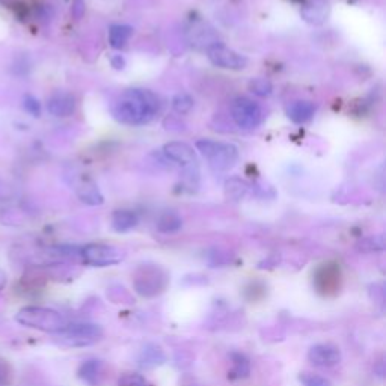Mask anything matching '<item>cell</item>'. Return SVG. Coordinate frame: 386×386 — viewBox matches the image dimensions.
<instances>
[{
  "label": "cell",
  "instance_id": "cell-1",
  "mask_svg": "<svg viewBox=\"0 0 386 386\" xmlns=\"http://www.w3.org/2000/svg\"><path fill=\"white\" fill-rule=\"evenodd\" d=\"M159 112V98L148 89H127L116 98L112 114L125 125L148 124Z\"/></svg>",
  "mask_w": 386,
  "mask_h": 386
},
{
  "label": "cell",
  "instance_id": "cell-2",
  "mask_svg": "<svg viewBox=\"0 0 386 386\" xmlns=\"http://www.w3.org/2000/svg\"><path fill=\"white\" fill-rule=\"evenodd\" d=\"M15 321L25 328L49 334H56L68 325L61 312L45 306H25L15 314Z\"/></svg>",
  "mask_w": 386,
  "mask_h": 386
},
{
  "label": "cell",
  "instance_id": "cell-3",
  "mask_svg": "<svg viewBox=\"0 0 386 386\" xmlns=\"http://www.w3.org/2000/svg\"><path fill=\"white\" fill-rule=\"evenodd\" d=\"M105 330L96 323H73L54 334V341L69 349L89 347L103 338Z\"/></svg>",
  "mask_w": 386,
  "mask_h": 386
},
{
  "label": "cell",
  "instance_id": "cell-4",
  "mask_svg": "<svg viewBox=\"0 0 386 386\" xmlns=\"http://www.w3.org/2000/svg\"><path fill=\"white\" fill-rule=\"evenodd\" d=\"M196 148L206 157L210 167L219 172L230 171L239 160L237 147L233 144H226V142L201 139L196 142Z\"/></svg>",
  "mask_w": 386,
  "mask_h": 386
},
{
  "label": "cell",
  "instance_id": "cell-5",
  "mask_svg": "<svg viewBox=\"0 0 386 386\" xmlns=\"http://www.w3.org/2000/svg\"><path fill=\"white\" fill-rule=\"evenodd\" d=\"M135 290L142 297H154L160 294L168 286V277L156 266H144L136 272Z\"/></svg>",
  "mask_w": 386,
  "mask_h": 386
},
{
  "label": "cell",
  "instance_id": "cell-6",
  "mask_svg": "<svg viewBox=\"0 0 386 386\" xmlns=\"http://www.w3.org/2000/svg\"><path fill=\"white\" fill-rule=\"evenodd\" d=\"M78 255L82 257L83 261L92 267H109L121 263L124 259V252L112 245H105V243H89L81 248Z\"/></svg>",
  "mask_w": 386,
  "mask_h": 386
},
{
  "label": "cell",
  "instance_id": "cell-7",
  "mask_svg": "<svg viewBox=\"0 0 386 386\" xmlns=\"http://www.w3.org/2000/svg\"><path fill=\"white\" fill-rule=\"evenodd\" d=\"M231 116L234 122L243 130L257 129L263 122V109L254 100L246 97H239L231 105Z\"/></svg>",
  "mask_w": 386,
  "mask_h": 386
},
{
  "label": "cell",
  "instance_id": "cell-8",
  "mask_svg": "<svg viewBox=\"0 0 386 386\" xmlns=\"http://www.w3.org/2000/svg\"><path fill=\"white\" fill-rule=\"evenodd\" d=\"M207 58L213 65L222 69H233V71H240L246 68L248 59L243 56L239 52L233 50L231 47L225 44H211L207 49Z\"/></svg>",
  "mask_w": 386,
  "mask_h": 386
},
{
  "label": "cell",
  "instance_id": "cell-9",
  "mask_svg": "<svg viewBox=\"0 0 386 386\" xmlns=\"http://www.w3.org/2000/svg\"><path fill=\"white\" fill-rule=\"evenodd\" d=\"M163 154L167 156L171 162L180 164L181 168L189 171L198 169V157H196L193 148L187 145L186 142H168V144L163 147Z\"/></svg>",
  "mask_w": 386,
  "mask_h": 386
},
{
  "label": "cell",
  "instance_id": "cell-10",
  "mask_svg": "<svg viewBox=\"0 0 386 386\" xmlns=\"http://www.w3.org/2000/svg\"><path fill=\"white\" fill-rule=\"evenodd\" d=\"M341 272L336 264H323L316 273V287L323 296L335 294L340 290Z\"/></svg>",
  "mask_w": 386,
  "mask_h": 386
},
{
  "label": "cell",
  "instance_id": "cell-11",
  "mask_svg": "<svg viewBox=\"0 0 386 386\" xmlns=\"http://www.w3.org/2000/svg\"><path fill=\"white\" fill-rule=\"evenodd\" d=\"M308 361L316 367H334L341 361V350L334 344H316L308 350Z\"/></svg>",
  "mask_w": 386,
  "mask_h": 386
},
{
  "label": "cell",
  "instance_id": "cell-12",
  "mask_svg": "<svg viewBox=\"0 0 386 386\" xmlns=\"http://www.w3.org/2000/svg\"><path fill=\"white\" fill-rule=\"evenodd\" d=\"M77 376L88 386H103L106 382V365L100 359L83 361L77 369Z\"/></svg>",
  "mask_w": 386,
  "mask_h": 386
},
{
  "label": "cell",
  "instance_id": "cell-13",
  "mask_svg": "<svg viewBox=\"0 0 386 386\" xmlns=\"http://www.w3.org/2000/svg\"><path fill=\"white\" fill-rule=\"evenodd\" d=\"M47 110L53 116H69L76 110V98L69 92H54L47 101Z\"/></svg>",
  "mask_w": 386,
  "mask_h": 386
},
{
  "label": "cell",
  "instance_id": "cell-14",
  "mask_svg": "<svg viewBox=\"0 0 386 386\" xmlns=\"http://www.w3.org/2000/svg\"><path fill=\"white\" fill-rule=\"evenodd\" d=\"M167 362V354L162 350L160 345L157 344H147L144 349L140 350L138 356V364L142 368H156L163 365Z\"/></svg>",
  "mask_w": 386,
  "mask_h": 386
},
{
  "label": "cell",
  "instance_id": "cell-15",
  "mask_svg": "<svg viewBox=\"0 0 386 386\" xmlns=\"http://www.w3.org/2000/svg\"><path fill=\"white\" fill-rule=\"evenodd\" d=\"M314 114H316V106H314L311 101L297 100L293 101V103H290L287 107V116L296 124L308 122L314 116Z\"/></svg>",
  "mask_w": 386,
  "mask_h": 386
},
{
  "label": "cell",
  "instance_id": "cell-16",
  "mask_svg": "<svg viewBox=\"0 0 386 386\" xmlns=\"http://www.w3.org/2000/svg\"><path fill=\"white\" fill-rule=\"evenodd\" d=\"M230 359H231V368L230 372H228V379L231 382L248 379L250 374V362L246 354H243L240 352H233L230 354Z\"/></svg>",
  "mask_w": 386,
  "mask_h": 386
},
{
  "label": "cell",
  "instance_id": "cell-17",
  "mask_svg": "<svg viewBox=\"0 0 386 386\" xmlns=\"http://www.w3.org/2000/svg\"><path fill=\"white\" fill-rule=\"evenodd\" d=\"M329 6L323 0H312L311 3L305 5L302 10V17L311 25H321L328 19Z\"/></svg>",
  "mask_w": 386,
  "mask_h": 386
},
{
  "label": "cell",
  "instance_id": "cell-18",
  "mask_svg": "<svg viewBox=\"0 0 386 386\" xmlns=\"http://www.w3.org/2000/svg\"><path fill=\"white\" fill-rule=\"evenodd\" d=\"M139 224V217L131 210H116L112 215V228L116 233H129Z\"/></svg>",
  "mask_w": 386,
  "mask_h": 386
},
{
  "label": "cell",
  "instance_id": "cell-19",
  "mask_svg": "<svg viewBox=\"0 0 386 386\" xmlns=\"http://www.w3.org/2000/svg\"><path fill=\"white\" fill-rule=\"evenodd\" d=\"M157 231H160L163 234H174L181 230L183 226V220L174 211H164L159 216L156 222Z\"/></svg>",
  "mask_w": 386,
  "mask_h": 386
},
{
  "label": "cell",
  "instance_id": "cell-20",
  "mask_svg": "<svg viewBox=\"0 0 386 386\" xmlns=\"http://www.w3.org/2000/svg\"><path fill=\"white\" fill-rule=\"evenodd\" d=\"M77 195L82 202L88 204V206H100L103 204V195L100 193L98 187L92 183V181H85V183L77 189Z\"/></svg>",
  "mask_w": 386,
  "mask_h": 386
},
{
  "label": "cell",
  "instance_id": "cell-21",
  "mask_svg": "<svg viewBox=\"0 0 386 386\" xmlns=\"http://www.w3.org/2000/svg\"><path fill=\"white\" fill-rule=\"evenodd\" d=\"M133 28L129 25H114L109 30V43L114 49H122L129 43Z\"/></svg>",
  "mask_w": 386,
  "mask_h": 386
},
{
  "label": "cell",
  "instance_id": "cell-22",
  "mask_svg": "<svg viewBox=\"0 0 386 386\" xmlns=\"http://www.w3.org/2000/svg\"><path fill=\"white\" fill-rule=\"evenodd\" d=\"M225 192H226L228 198L240 200L248 192V186H246L245 181H242L239 178H231V180L226 181Z\"/></svg>",
  "mask_w": 386,
  "mask_h": 386
},
{
  "label": "cell",
  "instance_id": "cell-23",
  "mask_svg": "<svg viewBox=\"0 0 386 386\" xmlns=\"http://www.w3.org/2000/svg\"><path fill=\"white\" fill-rule=\"evenodd\" d=\"M297 379L302 386H332V383H330V380L326 379V377L311 372L301 373Z\"/></svg>",
  "mask_w": 386,
  "mask_h": 386
},
{
  "label": "cell",
  "instance_id": "cell-24",
  "mask_svg": "<svg viewBox=\"0 0 386 386\" xmlns=\"http://www.w3.org/2000/svg\"><path fill=\"white\" fill-rule=\"evenodd\" d=\"M249 89L254 92L255 96L267 97L272 94L273 86L269 81H266V78H254V81L249 83Z\"/></svg>",
  "mask_w": 386,
  "mask_h": 386
},
{
  "label": "cell",
  "instance_id": "cell-25",
  "mask_svg": "<svg viewBox=\"0 0 386 386\" xmlns=\"http://www.w3.org/2000/svg\"><path fill=\"white\" fill-rule=\"evenodd\" d=\"M118 386H154L149 383L144 376L136 373H125L118 380Z\"/></svg>",
  "mask_w": 386,
  "mask_h": 386
},
{
  "label": "cell",
  "instance_id": "cell-26",
  "mask_svg": "<svg viewBox=\"0 0 386 386\" xmlns=\"http://www.w3.org/2000/svg\"><path fill=\"white\" fill-rule=\"evenodd\" d=\"M172 107H174L175 112L178 114H187L191 112L193 107V100L187 96V94H178V96L174 97L172 100Z\"/></svg>",
  "mask_w": 386,
  "mask_h": 386
},
{
  "label": "cell",
  "instance_id": "cell-27",
  "mask_svg": "<svg viewBox=\"0 0 386 386\" xmlns=\"http://www.w3.org/2000/svg\"><path fill=\"white\" fill-rule=\"evenodd\" d=\"M14 380V372L10 362L0 358V386H10Z\"/></svg>",
  "mask_w": 386,
  "mask_h": 386
},
{
  "label": "cell",
  "instance_id": "cell-28",
  "mask_svg": "<svg viewBox=\"0 0 386 386\" xmlns=\"http://www.w3.org/2000/svg\"><path fill=\"white\" fill-rule=\"evenodd\" d=\"M25 106H26V109L29 110V112L32 114V115H35V116H38V115H39V110H41V106H39L38 100L34 98V97H30V96L26 97Z\"/></svg>",
  "mask_w": 386,
  "mask_h": 386
},
{
  "label": "cell",
  "instance_id": "cell-29",
  "mask_svg": "<svg viewBox=\"0 0 386 386\" xmlns=\"http://www.w3.org/2000/svg\"><path fill=\"white\" fill-rule=\"evenodd\" d=\"M6 281H8V277H6V273L0 269V291L3 290V287L6 286Z\"/></svg>",
  "mask_w": 386,
  "mask_h": 386
}]
</instances>
